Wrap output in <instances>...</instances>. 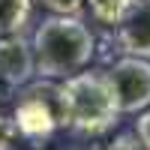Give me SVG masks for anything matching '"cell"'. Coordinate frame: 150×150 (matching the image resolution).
Here are the masks:
<instances>
[{
  "label": "cell",
  "instance_id": "12",
  "mask_svg": "<svg viewBox=\"0 0 150 150\" xmlns=\"http://www.w3.org/2000/svg\"><path fill=\"white\" fill-rule=\"evenodd\" d=\"M105 150H141V141H138V135H129V132H123V135H117V138L111 141Z\"/></svg>",
  "mask_w": 150,
  "mask_h": 150
},
{
  "label": "cell",
  "instance_id": "4",
  "mask_svg": "<svg viewBox=\"0 0 150 150\" xmlns=\"http://www.w3.org/2000/svg\"><path fill=\"white\" fill-rule=\"evenodd\" d=\"M105 75L111 81L120 114H138V111L150 108V60L147 57L123 54L105 69Z\"/></svg>",
  "mask_w": 150,
  "mask_h": 150
},
{
  "label": "cell",
  "instance_id": "2",
  "mask_svg": "<svg viewBox=\"0 0 150 150\" xmlns=\"http://www.w3.org/2000/svg\"><path fill=\"white\" fill-rule=\"evenodd\" d=\"M63 90V102H66V120L72 129H78L84 135H102L117 123L120 108L111 81L105 72H75L69 78L60 81Z\"/></svg>",
  "mask_w": 150,
  "mask_h": 150
},
{
  "label": "cell",
  "instance_id": "7",
  "mask_svg": "<svg viewBox=\"0 0 150 150\" xmlns=\"http://www.w3.org/2000/svg\"><path fill=\"white\" fill-rule=\"evenodd\" d=\"M33 15V0H0V36L21 33Z\"/></svg>",
  "mask_w": 150,
  "mask_h": 150
},
{
  "label": "cell",
  "instance_id": "3",
  "mask_svg": "<svg viewBox=\"0 0 150 150\" xmlns=\"http://www.w3.org/2000/svg\"><path fill=\"white\" fill-rule=\"evenodd\" d=\"M15 129L27 141H36V147H42L39 141L51 138L60 126H69L66 120V102L60 84L51 78H42L39 84H24V93L15 102Z\"/></svg>",
  "mask_w": 150,
  "mask_h": 150
},
{
  "label": "cell",
  "instance_id": "6",
  "mask_svg": "<svg viewBox=\"0 0 150 150\" xmlns=\"http://www.w3.org/2000/svg\"><path fill=\"white\" fill-rule=\"evenodd\" d=\"M117 45L123 54L150 60V0H138L117 24Z\"/></svg>",
  "mask_w": 150,
  "mask_h": 150
},
{
  "label": "cell",
  "instance_id": "11",
  "mask_svg": "<svg viewBox=\"0 0 150 150\" xmlns=\"http://www.w3.org/2000/svg\"><path fill=\"white\" fill-rule=\"evenodd\" d=\"M135 135H138V141L144 150H150V108L138 111V123H135Z\"/></svg>",
  "mask_w": 150,
  "mask_h": 150
},
{
  "label": "cell",
  "instance_id": "8",
  "mask_svg": "<svg viewBox=\"0 0 150 150\" xmlns=\"http://www.w3.org/2000/svg\"><path fill=\"white\" fill-rule=\"evenodd\" d=\"M138 3V0H84V6L90 9V15L105 24V27H117L120 18L126 15V12Z\"/></svg>",
  "mask_w": 150,
  "mask_h": 150
},
{
  "label": "cell",
  "instance_id": "5",
  "mask_svg": "<svg viewBox=\"0 0 150 150\" xmlns=\"http://www.w3.org/2000/svg\"><path fill=\"white\" fill-rule=\"evenodd\" d=\"M36 75L33 45L21 33L0 36V84L6 87H24Z\"/></svg>",
  "mask_w": 150,
  "mask_h": 150
},
{
  "label": "cell",
  "instance_id": "9",
  "mask_svg": "<svg viewBox=\"0 0 150 150\" xmlns=\"http://www.w3.org/2000/svg\"><path fill=\"white\" fill-rule=\"evenodd\" d=\"M42 6L57 15H78L84 9V0H42Z\"/></svg>",
  "mask_w": 150,
  "mask_h": 150
},
{
  "label": "cell",
  "instance_id": "10",
  "mask_svg": "<svg viewBox=\"0 0 150 150\" xmlns=\"http://www.w3.org/2000/svg\"><path fill=\"white\" fill-rule=\"evenodd\" d=\"M18 138V129H15V120H9L6 114H0V150H12Z\"/></svg>",
  "mask_w": 150,
  "mask_h": 150
},
{
  "label": "cell",
  "instance_id": "1",
  "mask_svg": "<svg viewBox=\"0 0 150 150\" xmlns=\"http://www.w3.org/2000/svg\"><path fill=\"white\" fill-rule=\"evenodd\" d=\"M33 60L36 75L51 81H63L69 75L87 69L93 60L96 39L78 15H48L33 30Z\"/></svg>",
  "mask_w": 150,
  "mask_h": 150
}]
</instances>
